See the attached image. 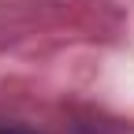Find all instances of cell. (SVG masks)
Segmentation results:
<instances>
[{"label":"cell","instance_id":"obj_1","mask_svg":"<svg viewBox=\"0 0 134 134\" xmlns=\"http://www.w3.org/2000/svg\"><path fill=\"white\" fill-rule=\"evenodd\" d=\"M0 134H34V130H19V127H11V130H0Z\"/></svg>","mask_w":134,"mask_h":134}]
</instances>
